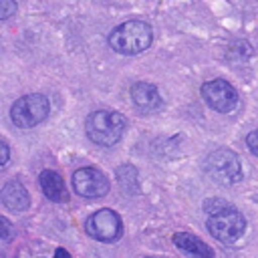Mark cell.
<instances>
[{
  "mask_svg": "<svg viewBox=\"0 0 258 258\" xmlns=\"http://www.w3.org/2000/svg\"><path fill=\"white\" fill-rule=\"evenodd\" d=\"M153 30L143 20H127L109 32V46L119 54H139L151 46Z\"/></svg>",
  "mask_w": 258,
  "mask_h": 258,
  "instance_id": "obj_1",
  "label": "cell"
},
{
  "mask_svg": "<svg viewBox=\"0 0 258 258\" xmlns=\"http://www.w3.org/2000/svg\"><path fill=\"white\" fill-rule=\"evenodd\" d=\"M127 129V119L117 113V111H109V109H101V111H93L87 121H85V131L87 137L103 147H111L115 145L123 133Z\"/></svg>",
  "mask_w": 258,
  "mask_h": 258,
  "instance_id": "obj_2",
  "label": "cell"
},
{
  "mask_svg": "<svg viewBox=\"0 0 258 258\" xmlns=\"http://www.w3.org/2000/svg\"><path fill=\"white\" fill-rule=\"evenodd\" d=\"M204 171L218 185H234L242 179V163L240 157L226 147L212 151L204 161Z\"/></svg>",
  "mask_w": 258,
  "mask_h": 258,
  "instance_id": "obj_3",
  "label": "cell"
},
{
  "mask_svg": "<svg viewBox=\"0 0 258 258\" xmlns=\"http://www.w3.org/2000/svg\"><path fill=\"white\" fill-rule=\"evenodd\" d=\"M208 232L222 244H234L246 230V218L234 206H226L214 214H208Z\"/></svg>",
  "mask_w": 258,
  "mask_h": 258,
  "instance_id": "obj_4",
  "label": "cell"
},
{
  "mask_svg": "<svg viewBox=\"0 0 258 258\" xmlns=\"http://www.w3.org/2000/svg\"><path fill=\"white\" fill-rule=\"evenodd\" d=\"M50 113V103L44 95L32 93L16 99L10 107V119L18 129H32Z\"/></svg>",
  "mask_w": 258,
  "mask_h": 258,
  "instance_id": "obj_5",
  "label": "cell"
},
{
  "mask_svg": "<svg viewBox=\"0 0 258 258\" xmlns=\"http://www.w3.org/2000/svg\"><path fill=\"white\" fill-rule=\"evenodd\" d=\"M202 97L218 113H234L240 107V95L236 87L224 79L206 81L202 85Z\"/></svg>",
  "mask_w": 258,
  "mask_h": 258,
  "instance_id": "obj_6",
  "label": "cell"
},
{
  "mask_svg": "<svg viewBox=\"0 0 258 258\" xmlns=\"http://www.w3.org/2000/svg\"><path fill=\"white\" fill-rule=\"evenodd\" d=\"M85 232L99 242H115L123 232V222L117 212L103 208L85 220Z\"/></svg>",
  "mask_w": 258,
  "mask_h": 258,
  "instance_id": "obj_7",
  "label": "cell"
},
{
  "mask_svg": "<svg viewBox=\"0 0 258 258\" xmlns=\"http://www.w3.org/2000/svg\"><path fill=\"white\" fill-rule=\"evenodd\" d=\"M73 187L83 198H103L111 183L109 177L97 167H81L73 173Z\"/></svg>",
  "mask_w": 258,
  "mask_h": 258,
  "instance_id": "obj_8",
  "label": "cell"
},
{
  "mask_svg": "<svg viewBox=\"0 0 258 258\" xmlns=\"http://www.w3.org/2000/svg\"><path fill=\"white\" fill-rule=\"evenodd\" d=\"M129 93H131L135 107L143 113H153V111H159L163 107V99H161L157 87L151 83H145V81L133 83Z\"/></svg>",
  "mask_w": 258,
  "mask_h": 258,
  "instance_id": "obj_9",
  "label": "cell"
},
{
  "mask_svg": "<svg viewBox=\"0 0 258 258\" xmlns=\"http://www.w3.org/2000/svg\"><path fill=\"white\" fill-rule=\"evenodd\" d=\"M38 183H40L42 194H44L50 202H56V204L69 202V191H67L64 179L60 177L58 171H54V169H44V171L40 173V177H38Z\"/></svg>",
  "mask_w": 258,
  "mask_h": 258,
  "instance_id": "obj_10",
  "label": "cell"
},
{
  "mask_svg": "<svg viewBox=\"0 0 258 258\" xmlns=\"http://www.w3.org/2000/svg\"><path fill=\"white\" fill-rule=\"evenodd\" d=\"M0 200H2V204H4L8 210H12V212H24V210H28V206H30L28 191H26V187H24L18 179H12V181H8V183L2 187Z\"/></svg>",
  "mask_w": 258,
  "mask_h": 258,
  "instance_id": "obj_11",
  "label": "cell"
},
{
  "mask_svg": "<svg viewBox=\"0 0 258 258\" xmlns=\"http://www.w3.org/2000/svg\"><path fill=\"white\" fill-rule=\"evenodd\" d=\"M173 244H175L177 248H181L183 252L194 254V256H206V258L214 256V250H212L206 242H202L198 236L187 234V232H177V234H173Z\"/></svg>",
  "mask_w": 258,
  "mask_h": 258,
  "instance_id": "obj_12",
  "label": "cell"
},
{
  "mask_svg": "<svg viewBox=\"0 0 258 258\" xmlns=\"http://www.w3.org/2000/svg\"><path fill=\"white\" fill-rule=\"evenodd\" d=\"M16 12V0H0V18L8 20Z\"/></svg>",
  "mask_w": 258,
  "mask_h": 258,
  "instance_id": "obj_13",
  "label": "cell"
},
{
  "mask_svg": "<svg viewBox=\"0 0 258 258\" xmlns=\"http://www.w3.org/2000/svg\"><path fill=\"white\" fill-rule=\"evenodd\" d=\"M0 240L2 242H10L12 240V224L4 216L0 218Z\"/></svg>",
  "mask_w": 258,
  "mask_h": 258,
  "instance_id": "obj_14",
  "label": "cell"
},
{
  "mask_svg": "<svg viewBox=\"0 0 258 258\" xmlns=\"http://www.w3.org/2000/svg\"><path fill=\"white\" fill-rule=\"evenodd\" d=\"M226 206H230V204L224 202V200H208V202H204V212L214 214V212H218V210H222Z\"/></svg>",
  "mask_w": 258,
  "mask_h": 258,
  "instance_id": "obj_15",
  "label": "cell"
},
{
  "mask_svg": "<svg viewBox=\"0 0 258 258\" xmlns=\"http://www.w3.org/2000/svg\"><path fill=\"white\" fill-rule=\"evenodd\" d=\"M246 145H248V149L258 157V129H254V131H250V133L246 135Z\"/></svg>",
  "mask_w": 258,
  "mask_h": 258,
  "instance_id": "obj_16",
  "label": "cell"
},
{
  "mask_svg": "<svg viewBox=\"0 0 258 258\" xmlns=\"http://www.w3.org/2000/svg\"><path fill=\"white\" fill-rule=\"evenodd\" d=\"M0 149H2V161H0V165H2V167H6V165H8V159H10L8 143H6V141H2V143H0Z\"/></svg>",
  "mask_w": 258,
  "mask_h": 258,
  "instance_id": "obj_17",
  "label": "cell"
},
{
  "mask_svg": "<svg viewBox=\"0 0 258 258\" xmlns=\"http://www.w3.org/2000/svg\"><path fill=\"white\" fill-rule=\"evenodd\" d=\"M54 254H56V256H64V258L69 256V252H67L64 248H56V250H54Z\"/></svg>",
  "mask_w": 258,
  "mask_h": 258,
  "instance_id": "obj_18",
  "label": "cell"
}]
</instances>
